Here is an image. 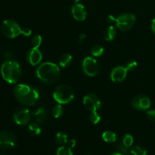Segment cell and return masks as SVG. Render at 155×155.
Here are the masks:
<instances>
[{
    "mask_svg": "<svg viewBox=\"0 0 155 155\" xmlns=\"http://www.w3.org/2000/svg\"><path fill=\"white\" fill-rule=\"evenodd\" d=\"M14 95L21 104L33 106L39 99V92L36 88L27 84H18L14 89Z\"/></svg>",
    "mask_w": 155,
    "mask_h": 155,
    "instance_id": "1",
    "label": "cell"
},
{
    "mask_svg": "<svg viewBox=\"0 0 155 155\" xmlns=\"http://www.w3.org/2000/svg\"><path fill=\"white\" fill-rule=\"evenodd\" d=\"M36 76L43 83L52 84L59 79L60 68L52 62H44L36 69Z\"/></svg>",
    "mask_w": 155,
    "mask_h": 155,
    "instance_id": "2",
    "label": "cell"
},
{
    "mask_svg": "<svg viewBox=\"0 0 155 155\" xmlns=\"http://www.w3.org/2000/svg\"><path fill=\"white\" fill-rule=\"evenodd\" d=\"M1 74L2 78L10 84H15L21 77V68L19 63L8 60L2 64Z\"/></svg>",
    "mask_w": 155,
    "mask_h": 155,
    "instance_id": "3",
    "label": "cell"
},
{
    "mask_svg": "<svg viewBox=\"0 0 155 155\" xmlns=\"http://www.w3.org/2000/svg\"><path fill=\"white\" fill-rule=\"evenodd\" d=\"M53 98L60 104H68L74 100V91L73 88L68 85H59L53 92Z\"/></svg>",
    "mask_w": 155,
    "mask_h": 155,
    "instance_id": "4",
    "label": "cell"
},
{
    "mask_svg": "<svg viewBox=\"0 0 155 155\" xmlns=\"http://www.w3.org/2000/svg\"><path fill=\"white\" fill-rule=\"evenodd\" d=\"M1 31L5 37L14 39L22 33V29L16 21L13 20H5L1 25Z\"/></svg>",
    "mask_w": 155,
    "mask_h": 155,
    "instance_id": "5",
    "label": "cell"
},
{
    "mask_svg": "<svg viewBox=\"0 0 155 155\" xmlns=\"http://www.w3.org/2000/svg\"><path fill=\"white\" fill-rule=\"evenodd\" d=\"M13 119L19 126H26L30 123L32 114L27 107H18L13 112Z\"/></svg>",
    "mask_w": 155,
    "mask_h": 155,
    "instance_id": "6",
    "label": "cell"
},
{
    "mask_svg": "<svg viewBox=\"0 0 155 155\" xmlns=\"http://www.w3.org/2000/svg\"><path fill=\"white\" fill-rule=\"evenodd\" d=\"M83 71L89 77H95L99 72V64L94 58L88 56L85 58L82 64Z\"/></svg>",
    "mask_w": 155,
    "mask_h": 155,
    "instance_id": "7",
    "label": "cell"
},
{
    "mask_svg": "<svg viewBox=\"0 0 155 155\" xmlns=\"http://www.w3.org/2000/svg\"><path fill=\"white\" fill-rule=\"evenodd\" d=\"M116 25L120 30H129L136 23V16L131 13H124L116 18Z\"/></svg>",
    "mask_w": 155,
    "mask_h": 155,
    "instance_id": "8",
    "label": "cell"
},
{
    "mask_svg": "<svg viewBox=\"0 0 155 155\" xmlns=\"http://www.w3.org/2000/svg\"><path fill=\"white\" fill-rule=\"evenodd\" d=\"M16 144L15 135L11 131H2L0 133V148L3 149L12 148Z\"/></svg>",
    "mask_w": 155,
    "mask_h": 155,
    "instance_id": "9",
    "label": "cell"
},
{
    "mask_svg": "<svg viewBox=\"0 0 155 155\" xmlns=\"http://www.w3.org/2000/svg\"><path fill=\"white\" fill-rule=\"evenodd\" d=\"M83 104L89 111H97L101 106V102L98 97L95 94H87L83 98Z\"/></svg>",
    "mask_w": 155,
    "mask_h": 155,
    "instance_id": "10",
    "label": "cell"
},
{
    "mask_svg": "<svg viewBox=\"0 0 155 155\" xmlns=\"http://www.w3.org/2000/svg\"><path fill=\"white\" fill-rule=\"evenodd\" d=\"M132 105L134 108L139 110H146L151 105V99L145 95H138L133 98Z\"/></svg>",
    "mask_w": 155,
    "mask_h": 155,
    "instance_id": "11",
    "label": "cell"
},
{
    "mask_svg": "<svg viewBox=\"0 0 155 155\" xmlns=\"http://www.w3.org/2000/svg\"><path fill=\"white\" fill-rule=\"evenodd\" d=\"M127 69L126 67L117 66L114 68L110 74V79L115 83H120L126 79L127 76Z\"/></svg>",
    "mask_w": 155,
    "mask_h": 155,
    "instance_id": "12",
    "label": "cell"
},
{
    "mask_svg": "<svg viewBox=\"0 0 155 155\" xmlns=\"http://www.w3.org/2000/svg\"><path fill=\"white\" fill-rule=\"evenodd\" d=\"M27 59L32 66L38 65L42 59V51L37 48H30L28 52H27Z\"/></svg>",
    "mask_w": 155,
    "mask_h": 155,
    "instance_id": "13",
    "label": "cell"
},
{
    "mask_svg": "<svg viewBox=\"0 0 155 155\" xmlns=\"http://www.w3.org/2000/svg\"><path fill=\"white\" fill-rule=\"evenodd\" d=\"M71 13L74 19L78 21H83L86 18V8L80 3H75L71 8Z\"/></svg>",
    "mask_w": 155,
    "mask_h": 155,
    "instance_id": "14",
    "label": "cell"
},
{
    "mask_svg": "<svg viewBox=\"0 0 155 155\" xmlns=\"http://www.w3.org/2000/svg\"><path fill=\"white\" fill-rule=\"evenodd\" d=\"M32 117L34 119V122L40 125V124H43L46 121L48 114H47L46 110L43 107H40L32 114Z\"/></svg>",
    "mask_w": 155,
    "mask_h": 155,
    "instance_id": "15",
    "label": "cell"
},
{
    "mask_svg": "<svg viewBox=\"0 0 155 155\" xmlns=\"http://www.w3.org/2000/svg\"><path fill=\"white\" fill-rule=\"evenodd\" d=\"M117 35V31L116 29L114 26H109L107 28L104 30V33H103V36H104V39H105L106 41H110L114 40L116 37Z\"/></svg>",
    "mask_w": 155,
    "mask_h": 155,
    "instance_id": "16",
    "label": "cell"
},
{
    "mask_svg": "<svg viewBox=\"0 0 155 155\" xmlns=\"http://www.w3.org/2000/svg\"><path fill=\"white\" fill-rule=\"evenodd\" d=\"M73 60L72 55L69 53H64L62 54L59 59V64L61 68H67L71 64Z\"/></svg>",
    "mask_w": 155,
    "mask_h": 155,
    "instance_id": "17",
    "label": "cell"
},
{
    "mask_svg": "<svg viewBox=\"0 0 155 155\" xmlns=\"http://www.w3.org/2000/svg\"><path fill=\"white\" fill-rule=\"evenodd\" d=\"M28 130L29 133L33 136H39L42 133V130L39 124L36 122L31 123L28 125Z\"/></svg>",
    "mask_w": 155,
    "mask_h": 155,
    "instance_id": "18",
    "label": "cell"
},
{
    "mask_svg": "<svg viewBox=\"0 0 155 155\" xmlns=\"http://www.w3.org/2000/svg\"><path fill=\"white\" fill-rule=\"evenodd\" d=\"M102 138L106 142H108V143H114V142H115L117 141V136L116 133H113V132L105 131L104 133H103Z\"/></svg>",
    "mask_w": 155,
    "mask_h": 155,
    "instance_id": "19",
    "label": "cell"
},
{
    "mask_svg": "<svg viewBox=\"0 0 155 155\" xmlns=\"http://www.w3.org/2000/svg\"><path fill=\"white\" fill-rule=\"evenodd\" d=\"M55 141L58 144L61 145H64L65 144H68V137L66 133L63 132H59L55 136Z\"/></svg>",
    "mask_w": 155,
    "mask_h": 155,
    "instance_id": "20",
    "label": "cell"
},
{
    "mask_svg": "<svg viewBox=\"0 0 155 155\" xmlns=\"http://www.w3.org/2000/svg\"><path fill=\"white\" fill-rule=\"evenodd\" d=\"M64 114V108L61 106V104H58L54 105L51 109V114L54 117L59 118L63 115Z\"/></svg>",
    "mask_w": 155,
    "mask_h": 155,
    "instance_id": "21",
    "label": "cell"
},
{
    "mask_svg": "<svg viewBox=\"0 0 155 155\" xmlns=\"http://www.w3.org/2000/svg\"><path fill=\"white\" fill-rule=\"evenodd\" d=\"M132 155H147V151L145 148L139 145H136L133 147L130 150Z\"/></svg>",
    "mask_w": 155,
    "mask_h": 155,
    "instance_id": "22",
    "label": "cell"
},
{
    "mask_svg": "<svg viewBox=\"0 0 155 155\" xmlns=\"http://www.w3.org/2000/svg\"><path fill=\"white\" fill-rule=\"evenodd\" d=\"M103 53H104V48L100 45H94L91 49V54L94 57H100L101 55H102Z\"/></svg>",
    "mask_w": 155,
    "mask_h": 155,
    "instance_id": "23",
    "label": "cell"
},
{
    "mask_svg": "<svg viewBox=\"0 0 155 155\" xmlns=\"http://www.w3.org/2000/svg\"><path fill=\"white\" fill-rule=\"evenodd\" d=\"M57 155H74L73 154V151L71 150V148L67 146H61L60 148H58V149L57 150Z\"/></svg>",
    "mask_w": 155,
    "mask_h": 155,
    "instance_id": "24",
    "label": "cell"
},
{
    "mask_svg": "<svg viewBox=\"0 0 155 155\" xmlns=\"http://www.w3.org/2000/svg\"><path fill=\"white\" fill-rule=\"evenodd\" d=\"M42 38L40 35H36L33 36L31 39V45L32 48H39L40 45H42Z\"/></svg>",
    "mask_w": 155,
    "mask_h": 155,
    "instance_id": "25",
    "label": "cell"
},
{
    "mask_svg": "<svg viewBox=\"0 0 155 155\" xmlns=\"http://www.w3.org/2000/svg\"><path fill=\"white\" fill-rule=\"evenodd\" d=\"M89 121L92 123V124H98L101 120V117L98 114L97 111H92L91 112L90 115L89 117Z\"/></svg>",
    "mask_w": 155,
    "mask_h": 155,
    "instance_id": "26",
    "label": "cell"
},
{
    "mask_svg": "<svg viewBox=\"0 0 155 155\" xmlns=\"http://www.w3.org/2000/svg\"><path fill=\"white\" fill-rule=\"evenodd\" d=\"M123 143L127 147H131L133 144V137L130 134H126L123 138Z\"/></svg>",
    "mask_w": 155,
    "mask_h": 155,
    "instance_id": "27",
    "label": "cell"
},
{
    "mask_svg": "<svg viewBox=\"0 0 155 155\" xmlns=\"http://www.w3.org/2000/svg\"><path fill=\"white\" fill-rule=\"evenodd\" d=\"M117 148L119 150L120 152L122 153L123 154H128L129 151H130V148L127 147L125 145H124V143H117Z\"/></svg>",
    "mask_w": 155,
    "mask_h": 155,
    "instance_id": "28",
    "label": "cell"
},
{
    "mask_svg": "<svg viewBox=\"0 0 155 155\" xmlns=\"http://www.w3.org/2000/svg\"><path fill=\"white\" fill-rule=\"evenodd\" d=\"M137 62L135 61H129L126 65V68L128 71H134L137 68Z\"/></svg>",
    "mask_w": 155,
    "mask_h": 155,
    "instance_id": "29",
    "label": "cell"
},
{
    "mask_svg": "<svg viewBox=\"0 0 155 155\" xmlns=\"http://www.w3.org/2000/svg\"><path fill=\"white\" fill-rule=\"evenodd\" d=\"M147 117L151 121H155V110H150L147 112Z\"/></svg>",
    "mask_w": 155,
    "mask_h": 155,
    "instance_id": "30",
    "label": "cell"
},
{
    "mask_svg": "<svg viewBox=\"0 0 155 155\" xmlns=\"http://www.w3.org/2000/svg\"><path fill=\"white\" fill-rule=\"evenodd\" d=\"M31 33H32V30H30V28H28V27H25V28L22 29V33H21V34L24 35V36L28 37V36H30V35H31Z\"/></svg>",
    "mask_w": 155,
    "mask_h": 155,
    "instance_id": "31",
    "label": "cell"
},
{
    "mask_svg": "<svg viewBox=\"0 0 155 155\" xmlns=\"http://www.w3.org/2000/svg\"><path fill=\"white\" fill-rule=\"evenodd\" d=\"M68 147L71 148H73L75 147L76 145V141L74 140V139H71V140H69L68 142Z\"/></svg>",
    "mask_w": 155,
    "mask_h": 155,
    "instance_id": "32",
    "label": "cell"
},
{
    "mask_svg": "<svg viewBox=\"0 0 155 155\" xmlns=\"http://www.w3.org/2000/svg\"><path fill=\"white\" fill-rule=\"evenodd\" d=\"M107 20L109 23H110V24H112L113 22H116V18L114 16H112V15H109V16L107 17Z\"/></svg>",
    "mask_w": 155,
    "mask_h": 155,
    "instance_id": "33",
    "label": "cell"
},
{
    "mask_svg": "<svg viewBox=\"0 0 155 155\" xmlns=\"http://www.w3.org/2000/svg\"><path fill=\"white\" fill-rule=\"evenodd\" d=\"M151 30L155 34V18L153 19L152 22H151Z\"/></svg>",
    "mask_w": 155,
    "mask_h": 155,
    "instance_id": "34",
    "label": "cell"
},
{
    "mask_svg": "<svg viewBox=\"0 0 155 155\" xmlns=\"http://www.w3.org/2000/svg\"><path fill=\"white\" fill-rule=\"evenodd\" d=\"M79 38H80V42H83V41L85 40V38H86V35H85V34H81Z\"/></svg>",
    "mask_w": 155,
    "mask_h": 155,
    "instance_id": "35",
    "label": "cell"
},
{
    "mask_svg": "<svg viewBox=\"0 0 155 155\" xmlns=\"http://www.w3.org/2000/svg\"><path fill=\"white\" fill-rule=\"evenodd\" d=\"M111 155H124V154L120 152H116V153H113Z\"/></svg>",
    "mask_w": 155,
    "mask_h": 155,
    "instance_id": "36",
    "label": "cell"
},
{
    "mask_svg": "<svg viewBox=\"0 0 155 155\" xmlns=\"http://www.w3.org/2000/svg\"><path fill=\"white\" fill-rule=\"evenodd\" d=\"M0 52H1V49H0Z\"/></svg>",
    "mask_w": 155,
    "mask_h": 155,
    "instance_id": "37",
    "label": "cell"
}]
</instances>
